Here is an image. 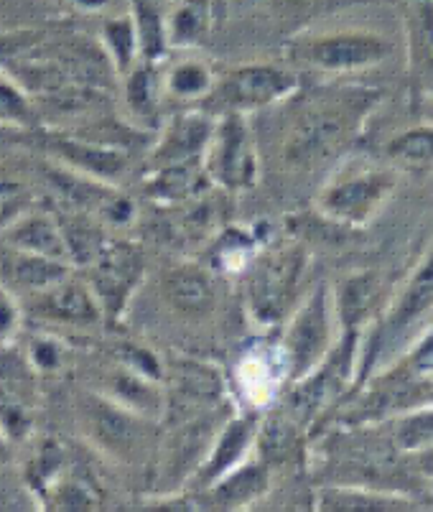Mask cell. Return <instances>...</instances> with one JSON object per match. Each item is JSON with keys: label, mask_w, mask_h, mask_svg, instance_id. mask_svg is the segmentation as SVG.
I'll use <instances>...</instances> for the list:
<instances>
[{"label": "cell", "mask_w": 433, "mask_h": 512, "mask_svg": "<svg viewBox=\"0 0 433 512\" xmlns=\"http://www.w3.org/2000/svg\"><path fill=\"white\" fill-rule=\"evenodd\" d=\"M380 95L365 87H344L316 97L296 118L283 146L293 166H319L355 141Z\"/></svg>", "instance_id": "1"}, {"label": "cell", "mask_w": 433, "mask_h": 512, "mask_svg": "<svg viewBox=\"0 0 433 512\" xmlns=\"http://www.w3.org/2000/svg\"><path fill=\"white\" fill-rule=\"evenodd\" d=\"M306 268L309 250L299 242H281L255 255L245 271V311L255 327H281L291 316Z\"/></svg>", "instance_id": "2"}, {"label": "cell", "mask_w": 433, "mask_h": 512, "mask_svg": "<svg viewBox=\"0 0 433 512\" xmlns=\"http://www.w3.org/2000/svg\"><path fill=\"white\" fill-rule=\"evenodd\" d=\"M278 342L288 367V380L296 383L314 372L337 344L334 334V299L327 283H319L314 291L291 311Z\"/></svg>", "instance_id": "3"}, {"label": "cell", "mask_w": 433, "mask_h": 512, "mask_svg": "<svg viewBox=\"0 0 433 512\" xmlns=\"http://www.w3.org/2000/svg\"><path fill=\"white\" fill-rule=\"evenodd\" d=\"M209 184L225 192H245L258 184L260 161L248 115L225 113L214 120L212 138L202 156Z\"/></svg>", "instance_id": "4"}, {"label": "cell", "mask_w": 433, "mask_h": 512, "mask_svg": "<svg viewBox=\"0 0 433 512\" xmlns=\"http://www.w3.org/2000/svg\"><path fill=\"white\" fill-rule=\"evenodd\" d=\"M433 309V245L428 248V253L423 255V260L418 263L416 271L411 273V278L405 281V286L400 288L398 299L390 304V309L385 311V316L377 324L375 334L370 337L365 349V357L360 362V380L357 385H365L370 380L372 370L380 365L383 355L393 352L395 344L416 327L418 321Z\"/></svg>", "instance_id": "5"}, {"label": "cell", "mask_w": 433, "mask_h": 512, "mask_svg": "<svg viewBox=\"0 0 433 512\" xmlns=\"http://www.w3.org/2000/svg\"><path fill=\"white\" fill-rule=\"evenodd\" d=\"M301 79L293 69L276 64H242L214 82L204 102L225 113L250 115L296 95Z\"/></svg>", "instance_id": "6"}, {"label": "cell", "mask_w": 433, "mask_h": 512, "mask_svg": "<svg viewBox=\"0 0 433 512\" xmlns=\"http://www.w3.org/2000/svg\"><path fill=\"white\" fill-rule=\"evenodd\" d=\"M79 413L85 421L87 439L107 456L120 462H138L148 451V436L156 418L130 411L105 393H85L79 400Z\"/></svg>", "instance_id": "7"}, {"label": "cell", "mask_w": 433, "mask_h": 512, "mask_svg": "<svg viewBox=\"0 0 433 512\" xmlns=\"http://www.w3.org/2000/svg\"><path fill=\"white\" fill-rule=\"evenodd\" d=\"M85 268L90 271L85 281L95 293L105 319L118 321L143 281V271H146L143 253L133 242L107 237L100 253Z\"/></svg>", "instance_id": "8"}, {"label": "cell", "mask_w": 433, "mask_h": 512, "mask_svg": "<svg viewBox=\"0 0 433 512\" xmlns=\"http://www.w3.org/2000/svg\"><path fill=\"white\" fill-rule=\"evenodd\" d=\"M398 176L390 169H370L357 176H344L329 184L316 199L327 220L347 227H365L393 197Z\"/></svg>", "instance_id": "9"}, {"label": "cell", "mask_w": 433, "mask_h": 512, "mask_svg": "<svg viewBox=\"0 0 433 512\" xmlns=\"http://www.w3.org/2000/svg\"><path fill=\"white\" fill-rule=\"evenodd\" d=\"M291 54L296 62L321 72L347 74L383 64L393 54V44L370 31H337L299 41Z\"/></svg>", "instance_id": "10"}, {"label": "cell", "mask_w": 433, "mask_h": 512, "mask_svg": "<svg viewBox=\"0 0 433 512\" xmlns=\"http://www.w3.org/2000/svg\"><path fill=\"white\" fill-rule=\"evenodd\" d=\"M258 416L253 413H240V416H230L214 434L212 444H209L207 454H204L202 464L197 467V472L192 474L194 484L199 490L209 487L212 482L227 474L230 469H235L237 464L245 462L248 451L253 449V444L258 441Z\"/></svg>", "instance_id": "11"}, {"label": "cell", "mask_w": 433, "mask_h": 512, "mask_svg": "<svg viewBox=\"0 0 433 512\" xmlns=\"http://www.w3.org/2000/svg\"><path fill=\"white\" fill-rule=\"evenodd\" d=\"M0 242L6 248L23 250V253L49 255V258L67 260L69 263L62 225H59V217L54 209H41L36 204H29L8 225L0 227Z\"/></svg>", "instance_id": "12"}, {"label": "cell", "mask_w": 433, "mask_h": 512, "mask_svg": "<svg viewBox=\"0 0 433 512\" xmlns=\"http://www.w3.org/2000/svg\"><path fill=\"white\" fill-rule=\"evenodd\" d=\"M34 299L36 314L64 327H97L105 319L87 281L72 276L54 283L46 291L34 293Z\"/></svg>", "instance_id": "13"}, {"label": "cell", "mask_w": 433, "mask_h": 512, "mask_svg": "<svg viewBox=\"0 0 433 512\" xmlns=\"http://www.w3.org/2000/svg\"><path fill=\"white\" fill-rule=\"evenodd\" d=\"M214 120L217 118L202 113V110H192V113H181L171 118L151 151V169L184 164V161H202L204 148L212 138Z\"/></svg>", "instance_id": "14"}, {"label": "cell", "mask_w": 433, "mask_h": 512, "mask_svg": "<svg viewBox=\"0 0 433 512\" xmlns=\"http://www.w3.org/2000/svg\"><path fill=\"white\" fill-rule=\"evenodd\" d=\"M49 151L54 161L79 171V174L95 176V179L115 184L118 176H123L128 158L120 148L102 146V143L85 141V138L72 136H51Z\"/></svg>", "instance_id": "15"}, {"label": "cell", "mask_w": 433, "mask_h": 512, "mask_svg": "<svg viewBox=\"0 0 433 512\" xmlns=\"http://www.w3.org/2000/svg\"><path fill=\"white\" fill-rule=\"evenodd\" d=\"M405 26L411 92L413 97L433 100V0H411Z\"/></svg>", "instance_id": "16"}, {"label": "cell", "mask_w": 433, "mask_h": 512, "mask_svg": "<svg viewBox=\"0 0 433 512\" xmlns=\"http://www.w3.org/2000/svg\"><path fill=\"white\" fill-rule=\"evenodd\" d=\"M164 296L186 319H204L217 306V283L202 265H179L164 278Z\"/></svg>", "instance_id": "17"}, {"label": "cell", "mask_w": 433, "mask_h": 512, "mask_svg": "<svg viewBox=\"0 0 433 512\" xmlns=\"http://www.w3.org/2000/svg\"><path fill=\"white\" fill-rule=\"evenodd\" d=\"M377 293H380V276L372 271L355 273L339 286L334 296V316L344 339H355V342L360 339L362 329L372 319V311L377 309Z\"/></svg>", "instance_id": "18"}, {"label": "cell", "mask_w": 433, "mask_h": 512, "mask_svg": "<svg viewBox=\"0 0 433 512\" xmlns=\"http://www.w3.org/2000/svg\"><path fill=\"white\" fill-rule=\"evenodd\" d=\"M270 487V469L265 459L260 462H242L217 482L204 487L202 495L212 500L214 507L222 510H242L258 502Z\"/></svg>", "instance_id": "19"}, {"label": "cell", "mask_w": 433, "mask_h": 512, "mask_svg": "<svg viewBox=\"0 0 433 512\" xmlns=\"http://www.w3.org/2000/svg\"><path fill=\"white\" fill-rule=\"evenodd\" d=\"M0 271L6 273V281L11 286L21 288L26 293H41L51 288L54 283L64 281L72 271V265L67 260L49 258V255L23 253V250L6 248L0 242Z\"/></svg>", "instance_id": "20"}, {"label": "cell", "mask_w": 433, "mask_h": 512, "mask_svg": "<svg viewBox=\"0 0 433 512\" xmlns=\"http://www.w3.org/2000/svg\"><path fill=\"white\" fill-rule=\"evenodd\" d=\"M237 380L242 385V393L248 395L253 406H265L276 398L283 380H288V367L283 360L281 347L253 349L242 357L237 367Z\"/></svg>", "instance_id": "21"}, {"label": "cell", "mask_w": 433, "mask_h": 512, "mask_svg": "<svg viewBox=\"0 0 433 512\" xmlns=\"http://www.w3.org/2000/svg\"><path fill=\"white\" fill-rule=\"evenodd\" d=\"M207 184L209 179L202 161L158 166V169H151V176L146 179L148 197L161 204L192 202L199 192H204Z\"/></svg>", "instance_id": "22"}, {"label": "cell", "mask_w": 433, "mask_h": 512, "mask_svg": "<svg viewBox=\"0 0 433 512\" xmlns=\"http://www.w3.org/2000/svg\"><path fill=\"white\" fill-rule=\"evenodd\" d=\"M316 507L327 512H398L416 510V502L393 492H370L357 487H324L316 497Z\"/></svg>", "instance_id": "23"}, {"label": "cell", "mask_w": 433, "mask_h": 512, "mask_svg": "<svg viewBox=\"0 0 433 512\" xmlns=\"http://www.w3.org/2000/svg\"><path fill=\"white\" fill-rule=\"evenodd\" d=\"M164 95V74L156 67V62L135 64L125 74V107L135 118H158V107Z\"/></svg>", "instance_id": "24"}, {"label": "cell", "mask_w": 433, "mask_h": 512, "mask_svg": "<svg viewBox=\"0 0 433 512\" xmlns=\"http://www.w3.org/2000/svg\"><path fill=\"white\" fill-rule=\"evenodd\" d=\"M161 74H164L166 95L181 102L207 100L214 82H217L212 67L192 57L179 59V62H174L171 67L161 69Z\"/></svg>", "instance_id": "25"}, {"label": "cell", "mask_w": 433, "mask_h": 512, "mask_svg": "<svg viewBox=\"0 0 433 512\" xmlns=\"http://www.w3.org/2000/svg\"><path fill=\"white\" fill-rule=\"evenodd\" d=\"M102 49L107 51V57L113 62V67L120 74H128L130 69L141 59V39H138V29H135L133 16H115L107 18L102 23Z\"/></svg>", "instance_id": "26"}, {"label": "cell", "mask_w": 433, "mask_h": 512, "mask_svg": "<svg viewBox=\"0 0 433 512\" xmlns=\"http://www.w3.org/2000/svg\"><path fill=\"white\" fill-rule=\"evenodd\" d=\"M385 151L400 169H433V125H416V128L403 130L390 138Z\"/></svg>", "instance_id": "27"}, {"label": "cell", "mask_w": 433, "mask_h": 512, "mask_svg": "<svg viewBox=\"0 0 433 512\" xmlns=\"http://www.w3.org/2000/svg\"><path fill=\"white\" fill-rule=\"evenodd\" d=\"M258 255V240L248 235V230H225L217 240L212 253V263L222 273H245L253 258Z\"/></svg>", "instance_id": "28"}, {"label": "cell", "mask_w": 433, "mask_h": 512, "mask_svg": "<svg viewBox=\"0 0 433 512\" xmlns=\"http://www.w3.org/2000/svg\"><path fill=\"white\" fill-rule=\"evenodd\" d=\"M133 21L141 39V59L143 62H158L164 57L166 46V21L156 13V8L148 0H133Z\"/></svg>", "instance_id": "29"}, {"label": "cell", "mask_w": 433, "mask_h": 512, "mask_svg": "<svg viewBox=\"0 0 433 512\" xmlns=\"http://www.w3.org/2000/svg\"><path fill=\"white\" fill-rule=\"evenodd\" d=\"M204 31H207V3L204 0H186L166 21V41H169V46L194 44Z\"/></svg>", "instance_id": "30"}, {"label": "cell", "mask_w": 433, "mask_h": 512, "mask_svg": "<svg viewBox=\"0 0 433 512\" xmlns=\"http://www.w3.org/2000/svg\"><path fill=\"white\" fill-rule=\"evenodd\" d=\"M41 497L49 500L51 510H95L100 507L97 492L90 484L85 479L69 477V474H62Z\"/></svg>", "instance_id": "31"}, {"label": "cell", "mask_w": 433, "mask_h": 512, "mask_svg": "<svg viewBox=\"0 0 433 512\" xmlns=\"http://www.w3.org/2000/svg\"><path fill=\"white\" fill-rule=\"evenodd\" d=\"M23 355L29 360L31 370L36 375H57L64 365H67V347L59 337H51V334H34V337L26 339V347H23Z\"/></svg>", "instance_id": "32"}, {"label": "cell", "mask_w": 433, "mask_h": 512, "mask_svg": "<svg viewBox=\"0 0 433 512\" xmlns=\"http://www.w3.org/2000/svg\"><path fill=\"white\" fill-rule=\"evenodd\" d=\"M0 125L13 128H34V107L16 79L0 72Z\"/></svg>", "instance_id": "33"}, {"label": "cell", "mask_w": 433, "mask_h": 512, "mask_svg": "<svg viewBox=\"0 0 433 512\" xmlns=\"http://www.w3.org/2000/svg\"><path fill=\"white\" fill-rule=\"evenodd\" d=\"M395 444L403 451L433 449V408H418V411L398 418Z\"/></svg>", "instance_id": "34"}, {"label": "cell", "mask_w": 433, "mask_h": 512, "mask_svg": "<svg viewBox=\"0 0 433 512\" xmlns=\"http://www.w3.org/2000/svg\"><path fill=\"white\" fill-rule=\"evenodd\" d=\"M64 474V451L54 441H44L29 464V482L36 495H44Z\"/></svg>", "instance_id": "35"}, {"label": "cell", "mask_w": 433, "mask_h": 512, "mask_svg": "<svg viewBox=\"0 0 433 512\" xmlns=\"http://www.w3.org/2000/svg\"><path fill=\"white\" fill-rule=\"evenodd\" d=\"M29 204H34V194L26 179L8 166H0V227L8 225Z\"/></svg>", "instance_id": "36"}, {"label": "cell", "mask_w": 433, "mask_h": 512, "mask_svg": "<svg viewBox=\"0 0 433 512\" xmlns=\"http://www.w3.org/2000/svg\"><path fill=\"white\" fill-rule=\"evenodd\" d=\"M21 324V301H18V296L13 293L11 286L0 283V344L16 342L18 334H21Z\"/></svg>", "instance_id": "37"}, {"label": "cell", "mask_w": 433, "mask_h": 512, "mask_svg": "<svg viewBox=\"0 0 433 512\" xmlns=\"http://www.w3.org/2000/svg\"><path fill=\"white\" fill-rule=\"evenodd\" d=\"M31 130L13 128V125H0V146H16V143L29 141Z\"/></svg>", "instance_id": "38"}, {"label": "cell", "mask_w": 433, "mask_h": 512, "mask_svg": "<svg viewBox=\"0 0 433 512\" xmlns=\"http://www.w3.org/2000/svg\"><path fill=\"white\" fill-rule=\"evenodd\" d=\"M8 456H11V439L3 434V428H0V464L8 462Z\"/></svg>", "instance_id": "39"}]
</instances>
